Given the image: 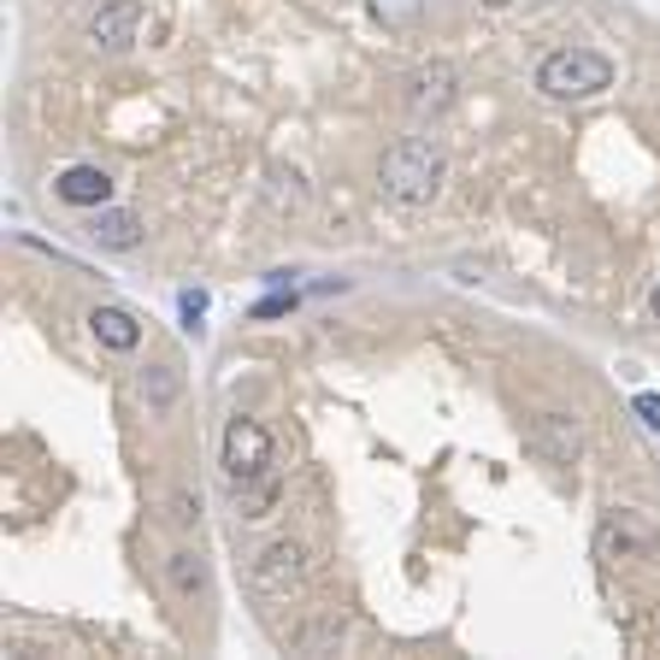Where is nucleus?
Masks as SVG:
<instances>
[{"label":"nucleus","mask_w":660,"mask_h":660,"mask_svg":"<svg viewBox=\"0 0 660 660\" xmlns=\"http://www.w3.org/2000/svg\"><path fill=\"white\" fill-rule=\"evenodd\" d=\"M443 190V148L430 136H401L384 154V195H396L401 206H425Z\"/></svg>","instance_id":"1"},{"label":"nucleus","mask_w":660,"mask_h":660,"mask_svg":"<svg viewBox=\"0 0 660 660\" xmlns=\"http://www.w3.org/2000/svg\"><path fill=\"white\" fill-rule=\"evenodd\" d=\"M272 466H278V443H272V430H265L260 419H231L224 425V472H231V484L265 478Z\"/></svg>","instance_id":"4"},{"label":"nucleus","mask_w":660,"mask_h":660,"mask_svg":"<svg viewBox=\"0 0 660 660\" xmlns=\"http://www.w3.org/2000/svg\"><path fill=\"white\" fill-rule=\"evenodd\" d=\"M172 507H177V513H172L177 525H195V520H201V495H172Z\"/></svg>","instance_id":"19"},{"label":"nucleus","mask_w":660,"mask_h":660,"mask_svg":"<svg viewBox=\"0 0 660 660\" xmlns=\"http://www.w3.org/2000/svg\"><path fill=\"white\" fill-rule=\"evenodd\" d=\"M289 307H295V289H283V295H265V301L254 307V319H283Z\"/></svg>","instance_id":"18"},{"label":"nucleus","mask_w":660,"mask_h":660,"mask_svg":"<svg viewBox=\"0 0 660 660\" xmlns=\"http://www.w3.org/2000/svg\"><path fill=\"white\" fill-rule=\"evenodd\" d=\"M489 7H502V0H489Z\"/></svg>","instance_id":"21"},{"label":"nucleus","mask_w":660,"mask_h":660,"mask_svg":"<svg viewBox=\"0 0 660 660\" xmlns=\"http://www.w3.org/2000/svg\"><path fill=\"white\" fill-rule=\"evenodd\" d=\"M54 195L66 206H89V213H100V206L113 201V177L100 172V165H66V172L54 177Z\"/></svg>","instance_id":"8"},{"label":"nucleus","mask_w":660,"mask_h":660,"mask_svg":"<svg viewBox=\"0 0 660 660\" xmlns=\"http://www.w3.org/2000/svg\"><path fill=\"white\" fill-rule=\"evenodd\" d=\"M89 330H95L100 348H113V355H130V348L142 342V324H136V313H124V307H95Z\"/></svg>","instance_id":"11"},{"label":"nucleus","mask_w":660,"mask_h":660,"mask_svg":"<svg viewBox=\"0 0 660 660\" xmlns=\"http://www.w3.org/2000/svg\"><path fill=\"white\" fill-rule=\"evenodd\" d=\"M631 412L660 437V396H654V389H637V396H631Z\"/></svg>","instance_id":"16"},{"label":"nucleus","mask_w":660,"mask_h":660,"mask_svg":"<svg viewBox=\"0 0 660 660\" xmlns=\"http://www.w3.org/2000/svg\"><path fill=\"white\" fill-rule=\"evenodd\" d=\"M177 313H183V324H190V330H201V319H206V295H201V289H183V295H177Z\"/></svg>","instance_id":"17"},{"label":"nucleus","mask_w":660,"mask_h":660,"mask_svg":"<svg viewBox=\"0 0 660 660\" xmlns=\"http://www.w3.org/2000/svg\"><path fill=\"white\" fill-rule=\"evenodd\" d=\"M248 584H254V595H265V602H289V595L307 584V554H301V543H289V536L265 543L254 561H248Z\"/></svg>","instance_id":"3"},{"label":"nucleus","mask_w":660,"mask_h":660,"mask_svg":"<svg viewBox=\"0 0 660 660\" xmlns=\"http://www.w3.org/2000/svg\"><path fill=\"white\" fill-rule=\"evenodd\" d=\"M454 77L448 66H425V71H412V82H407V113L412 118H437V113H448L454 107Z\"/></svg>","instance_id":"9"},{"label":"nucleus","mask_w":660,"mask_h":660,"mask_svg":"<svg viewBox=\"0 0 660 660\" xmlns=\"http://www.w3.org/2000/svg\"><path fill=\"white\" fill-rule=\"evenodd\" d=\"M613 82V59L595 48H554L543 66H536V89L549 100H590Z\"/></svg>","instance_id":"2"},{"label":"nucleus","mask_w":660,"mask_h":660,"mask_svg":"<svg viewBox=\"0 0 660 660\" xmlns=\"http://www.w3.org/2000/svg\"><path fill=\"white\" fill-rule=\"evenodd\" d=\"M649 307H654V319H660V289H654V295H649Z\"/></svg>","instance_id":"20"},{"label":"nucleus","mask_w":660,"mask_h":660,"mask_svg":"<svg viewBox=\"0 0 660 660\" xmlns=\"http://www.w3.org/2000/svg\"><path fill=\"white\" fill-rule=\"evenodd\" d=\"M142 30V0H107V7H95L89 18V41L107 54H124Z\"/></svg>","instance_id":"7"},{"label":"nucleus","mask_w":660,"mask_h":660,"mask_svg":"<svg viewBox=\"0 0 660 660\" xmlns=\"http://www.w3.org/2000/svg\"><path fill=\"white\" fill-rule=\"evenodd\" d=\"M278 495H283L278 472H265V478H248V484H236V507H242V520H265V513L278 507Z\"/></svg>","instance_id":"13"},{"label":"nucleus","mask_w":660,"mask_h":660,"mask_svg":"<svg viewBox=\"0 0 660 660\" xmlns=\"http://www.w3.org/2000/svg\"><path fill=\"white\" fill-rule=\"evenodd\" d=\"M525 448L536 454L543 466H578V454H584V430H578L572 412H536L531 430H525Z\"/></svg>","instance_id":"6"},{"label":"nucleus","mask_w":660,"mask_h":660,"mask_svg":"<svg viewBox=\"0 0 660 660\" xmlns=\"http://www.w3.org/2000/svg\"><path fill=\"white\" fill-rule=\"evenodd\" d=\"M371 18H378L384 30H407L425 18V0H371Z\"/></svg>","instance_id":"15"},{"label":"nucleus","mask_w":660,"mask_h":660,"mask_svg":"<svg viewBox=\"0 0 660 660\" xmlns=\"http://www.w3.org/2000/svg\"><path fill=\"white\" fill-rule=\"evenodd\" d=\"M595 554H602L608 566L649 561V554H654V525L637 507H608V520L595 525Z\"/></svg>","instance_id":"5"},{"label":"nucleus","mask_w":660,"mask_h":660,"mask_svg":"<svg viewBox=\"0 0 660 660\" xmlns=\"http://www.w3.org/2000/svg\"><path fill=\"white\" fill-rule=\"evenodd\" d=\"M89 242L113 248V254H130V248L142 242V224H136V213H124V206H100V213L89 219Z\"/></svg>","instance_id":"10"},{"label":"nucleus","mask_w":660,"mask_h":660,"mask_svg":"<svg viewBox=\"0 0 660 660\" xmlns=\"http://www.w3.org/2000/svg\"><path fill=\"white\" fill-rule=\"evenodd\" d=\"M165 572H172V590L177 595H201L206 590V561H201L195 549H177L172 561H165Z\"/></svg>","instance_id":"14"},{"label":"nucleus","mask_w":660,"mask_h":660,"mask_svg":"<svg viewBox=\"0 0 660 660\" xmlns=\"http://www.w3.org/2000/svg\"><path fill=\"white\" fill-rule=\"evenodd\" d=\"M136 389H142V407H148V419H165V412L177 407V396H183V371H177V366H148Z\"/></svg>","instance_id":"12"}]
</instances>
